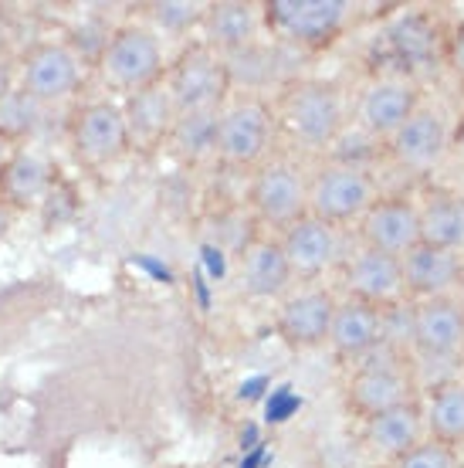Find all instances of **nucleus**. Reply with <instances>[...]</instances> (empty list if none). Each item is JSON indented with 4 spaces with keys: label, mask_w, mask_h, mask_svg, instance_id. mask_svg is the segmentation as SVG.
<instances>
[{
    "label": "nucleus",
    "mask_w": 464,
    "mask_h": 468,
    "mask_svg": "<svg viewBox=\"0 0 464 468\" xmlns=\"http://www.w3.org/2000/svg\"><path fill=\"white\" fill-rule=\"evenodd\" d=\"M275 126L299 150H332L349 126V99L332 79H289L271 106Z\"/></svg>",
    "instance_id": "obj_1"
},
{
    "label": "nucleus",
    "mask_w": 464,
    "mask_h": 468,
    "mask_svg": "<svg viewBox=\"0 0 464 468\" xmlns=\"http://www.w3.org/2000/svg\"><path fill=\"white\" fill-rule=\"evenodd\" d=\"M417 398H420V384H417V370L410 363V353L396 350L390 343L376 346L360 363H353L346 384H343V404L363 424Z\"/></svg>",
    "instance_id": "obj_2"
},
{
    "label": "nucleus",
    "mask_w": 464,
    "mask_h": 468,
    "mask_svg": "<svg viewBox=\"0 0 464 468\" xmlns=\"http://www.w3.org/2000/svg\"><path fill=\"white\" fill-rule=\"evenodd\" d=\"M166 65L170 61H166L163 37L153 31L150 24H140V21L112 27L109 37H105L102 51H99V58H95L99 79L112 92H122V99L163 82Z\"/></svg>",
    "instance_id": "obj_3"
},
{
    "label": "nucleus",
    "mask_w": 464,
    "mask_h": 468,
    "mask_svg": "<svg viewBox=\"0 0 464 468\" xmlns=\"http://www.w3.org/2000/svg\"><path fill=\"white\" fill-rule=\"evenodd\" d=\"M275 112L265 95L234 92L227 106L217 116V140H214V156L217 164L231 170H258L271 153L275 143Z\"/></svg>",
    "instance_id": "obj_4"
},
{
    "label": "nucleus",
    "mask_w": 464,
    "mask_h": 468,
    "mask_svg": "<svg viewBox=\"0 0 464 468\" xmlns=\"http://www.w3.org/2000/svg\"><path fill=\"white\" fill-rule=\"evenodd\" d=\"M349 0H265L261 17L265 31L279 45L299 48V51H322L336 45L339 35L353 21Z\"/></svg>",
    "instance_id": "obj_5"
},
{
    "label": "nucleus",
    "mask_w": 464,
    "mask_h": 468,
    "mask_svg": "<svg viewBox=\"0 0 464 468\" xmlns=\"http://www.w3.org/2000/svg\"><path fill=\"white\" fill-rule=\"evenodd\" d=\"M380 200V184L370 166L322 160L309 174V214L332 228H353Z\"/></svg>",
    "instance_id": "obj_6"
},
{
    "label": "nucleus",
    "mask_w": 464,
    "mask_h": 468,
    "mask_svg": "<svg viewBox=\"0 0 464 468\" xmlns=\"http://www.w3.org/2000/svg\"><path fill=\"white\" fill-rule=\"evenodd\" d=\"M163 85L174 99L176 112H207V109H224L227 99L234 95L231 69L227 58L217 55L214 48L204 41H190V45L166 65Z\"/></svg>",
    "instance_id": "obj_7"
},
{
    "label": "nucleus",
    "mask_w": 464,
    "mask_h": 468,
    "mask_svg": "<svg viewBox=\"0 0 464 468\" xmlns=\"http://www.w3.org/2000/svg\"><path fill=\"white\" fill-rule=\"evenodd\" d=\"M244 204L261 228L281 234L309 214V174L291 160L268 156L258 170H251Z\"/></svg>",
    "instance_id": "obj_8"
},
{
    "label": "nucleus",
    "mask_w": 464,
    "mask_h": 468,
    "mask_svg": "<svg viewBox=\"0 0 464 468\" xmlns=\"http://www.w3.org/2000/svg\"><path fill=\"white\" fill-rule=\"evenodd\" d=\"M85 61L69 41H35L17 58V89L37 106H58L81 89Z\"/></svg>",
    "instance_id": "obj_9"
},
{
    "label": "nucleus",
    "mask_w": 464,
    "mask_h": 468,
    "mask_svg": "<svg viewBox=\"0 0 464 468\" xmlns=\"http://www.w3.org/2000/svg\"><path fill=\"white\" fill-rule=\"evenodd\" d=\"M448 153H451V119L434 102H420L404 126L384 143L386 160L414 176L434 174Z\"/></svg>",
    "instance_id": "obj_10"
},
{
    "label": "nucleus",
    "mask_w": 464,
    "mask_h": 468,
    "mask_svg": "<svg viewBox=\"0 0 464 468\" xmlns=\"http://www.w3.org/2000/svg\"><path fill=\"white\" fill-rule=\"evenodd\" d=\"M410 356L427 363H454L461 370L464 360V305L458 295L410 303Z\"/></svg>",
    "instance_id": "obj_11"
},
{
    "label": "nucleus",
    "mask_w": 464,
    "mask_h": 468,
    "mask_svg": "<svg viewBox=\"0 0 464 468\" xmlns=\"http://www.w3.org/2000/svg\"><path fill=\"white\" fill-rule=\"evenodd\" d=\"M69 146L81 166L102 170V166L119 164L129 153L122 102H116V99L81 102L69 122Z\"/></svg>",
    "instance_id": "obj_12"
},
{
    "label": "nucleus",
    "mask_w": 464,
    "mask_h": 468,
    "mask_svg": "<svg viewBox=\"0 0 464 468\" xmlns=\"http://www.w3.org/2000/svg\"><path fill=\"white\" fill-rule=\"evenodd\" d=\"M339 295L325 285H299L275 305V336L285 350L312 353L329 343V329L336 316Z\"/></svg>",
    "instance_id": "obj_13"
},
{
    "label": "nucleus",
    "mask_w": 464,
    "mask_h": 468,
    "mask_svg": "<svg viewBox=\"0 0 464 468\" xmlns=\"http://www.w3.org/2000/svg\"><path fill=\"white\" fill-rule=\"evenodd\" d=\"M420 102H424V92H420V85L414 79L386 71V75H376V79H370V82L363 85L356 102H353L349 119L370 140L386 143L410 119V112Z\"/></svg>",
    "instance_id": "obj_14"
},
{
    "label": "nucleus",
    "mask_w": 464,
    "mask_h": 468,
    "mask_svg": "<svg viewBox=\"0 0 464 468\" xmlns=\"http://www.w3.org/2000/svg\"><path fill=\"white\" fill-rule=\"evenodd\" d=\"M444 35H448V27H441V21L424 7L396 14L384 31V45L390 58L396 61V75H406L417 82V75L441 69Z\"/></svg>",
    "instance_id": "obj_15"
},
{
    "label": "nucleus",
    "mask_w": 464,
    "mask_h": 468,
    "mask_svg": "<svg viewBox=\"0 0 464 468\" xmlns=\"http://www.w3.org/2000/svg\"><path fill=\"white\" fill-rule=\"evenodd\" d=\"M339 271H343V292H346V299L366 303L373 309H390V305L406 303L400 258L356 245L343 258Z\"/></svg>",
    "instance_id": "obj_16"
},
{
    "label": "nucleus",
    "mask_w": 464,
    "mask_h": 468,
    "mask_svg": "<svg viewBox=\"0 0 464 468\" xmlns=\"http://www.w3.org/2000/svg\"><path fill=\"white\" fill-rule=\"evenodd\" d=\"M281 251L289 258V269L295 275V282L312 285L332 271L336 265H343V231L332 224L319 221L312 214H305L302 221H295L291 228L279 234Z\"/></svg>",
    "instance_id": "obj_17"
},
{
    "label": "nucleus",
    "mask_w": 464,
    "mask_h": 468,
    "mask_svg": "<svg viewBox=\"0 0 464 468\" xmlns=\"http://www.w3.org/2000/svg\"><path fill=\"white\" fill-rule=\"evenodd\" d=\"M356 241L373 251L404 258L410 248L420 245L417 200H410L406 194H380V200L356 224Z\"/></svg>",
    "instance_id": "obj_18"
},
{
    "label": "nucleus",
    "mask_w": 464,
    "mask_h": 468,
    "mask_svg": "<svg viewBox=\"0 0 464 468\" xmlns=\"http://www.w3.org/2000/svg\"><path fill=\"white\" fill-rule=\"evenodd\" d=\"M237 282H241V292L255 303H281L291 292L295 275L281 251L279 234H261L244 245L237 258Z\"/></svg>",
    "instance_id": "obj_19"
},
{
    "label": "nucleus",
    "mask_w": 464,
    "mask_h": 468,
    "mask_svg": "<svg viewBox=\"0 0 464 468\" xmlns=\"http://www.w3.org/2000/svg\"><path fill=\"white\" fill-rule=\"evenodd\" d=\"M265 35V17L261 4L255 0H210L204 24H200V41L214 48L217 55L231 58L241 55L251 45H258Z\"/></svg>",
    "instance_id": "obj_20"
},
{
    "label": "nucleus",
    "mask_w": 464,
    "mask_h": 468,
    "mask_svg": "<svg viewBox=\"0 0 464 468\" xmlns=\"http://www.w3.org/2000/svg\"><path fill=\"white\" fill-rule=\"evenodd\" d=\"M122 119L129 133V153H156L160 146L166 150L170 129L176 122V106L166 85L156 82L122 99Z\"/></svg>",
    "instance_id": "obj_21"
},
{
    "label": "nucleus",
    "mask_w": 464,
    "mask_h": 468,
    "mask_svg": "<svg viewBox=\"0 0 464 468\" xmlns=\"http://www.w3.org/2000/svg\"><path fill=\"white\" fill-rule=\"evenodd\" d=\"M55 190V170L31 146H11L0 160V200L11 211H27L45 204Z\"/></svg>",
    "instance_id": "obj_22"
},
{
    "label": "nucleus",
    "mask_w": 464,
    "mask_h": 468,
    "mask_svg": "<svg viewBox=\"0 0 464 468\" xmlns=\"http://www.w3.org/2000/svg\"><path fill=\"white\" fill-rule=\"evenodd\" d=\"M384 343V309H373V305L356 303V299H339L329 343H325L336 360L353 367Z\"/></svg>",
    "instance_id": "obj_23"
},
{
    "label": "nucleus",
    "mask_w": 464,
    "mask_h": 468,
    "mask_svg": "<svg viewBox=\"0 0 464 468\" xmlns=\"http://www.w3.org/2000/svg\"><path fill=\"white\" fill-rule=\"evenodd\" d=\"M461 251H448V248H434L420 241L400 258L404 269V292L410 303H424V299H441L454 295L458 289V275H461Z\"/></svg>",
    "instance_id": "obj_24"
},
{
    "label": "nucleus",
    "mask_w": 464,
    "mask_h": 468,
    "mask_svg": "<svg viewBox=\"0 0 464 468\" xmlns=\"http://www.w3.org/2000/svg\"><path fill=\"white\" fill-rule=\"evenodd\" d=\"M424 438H427V428H424V404H420V398L406 400L400 408L386 410V414L363 424V445L370 448L376 458H386V462H396L414 445H420Z\"/></svg>",
    "instance_id": "obj_25"
},
{
    "label": "nucleus",
    "mask_w": 464,
    "mask_h": 468,
    "mask_svg": "<svg viewBox=\"0 0 464 468\" xmlns=\"http://www.w3.org/2000/svg\"><path fill=\"white\" fill-rule=\"evenodd\" d=\"M420 241L448 251H464V194L451 187H434L417 204Z\"/></svg>",
    "instance_id": "obj_26"
},
{
    "label": "nucleus",
    "mask_w": 464,
    "mask_h": 468,
    "mask_svg": "<svg viewBox=\"0 0 464 468\" xmlns=\"http://www.w3.org/2000/svg\"><path fill=\"white\" fill-rule=\"evenodd\" d=\"M424 404V428H427L430 441H441L448 448L464 445V380H444L438 387H427V400Z\"/></svg>",
    "instance_id": "obj_27"
},
{
    "label": "nucleus",
    "mask_w": 464,
    "mask_h": 468,
    "mask_svg": "<svg viewBox=\"0 0 464 468\" xmlns=\"http://www.w3.org/2000/svg\"><path fill=\"white\" fill-rule=\"evenodd\" d=\"M217 116H221V109H207V112H176V122H174V129H170L166 150L176 153L184 164H200L204 156H214Z\"/></svg>",
    "instance_id": "obj_28"
},
{
    "label": "nucleus",
    "mask_w": 464,
    "mask_h": 468,
    "mask_svg": "<svg viewBox=\"0 0 464 468\" xmlns=\"http://www.w3.org/2000/svg\"><path fill=\"white\" fill-rule=\"evenodd\" d=\"M204 14H207L204 0H156L146 7V21L160 37H186L190 31H200Z\"/></svg>",
    "instance_id": "obj_29"
},
{
    "label": "nucleus",
    "mask_w": 464,
    "mask_h": 468,
    "mask_svg": "<svg viewBox=\"0 0 464 468\" xmlns=\"http://www.w3.org/2000/svg\"><path fill=\"white\" fill-rule=\"evenodd\" d=\"M41 109L45 106L31 102V99L17 89V92L0 106V136H4V143H7V146H21L24 136L35 129V116Z\"/></svg>",
    "instance_id": "obj_30"
},
{
    "label": "nucleus",
    "mask_w": 464,
    "mask_h": 468,
    "mask_svg": "<svg viewBox=\"0 0 464 468\" xmlns=\"http://www.w3.org/2000/svg\"><path fill=\"white\" fill-rule=\"evenodd\" d=\"M390 468H461V462H458V452H454V448L424 438V441L410 448L406 455L390 462Z\"/></svg>",
    "instance_id": "obj_31"
},
{
    "label": "nucleus",
    "mask_w": 464,
    "mask_h": 468,
    "mask_svg": "<svg viewBox=\"0 0 464 468\" xmlns=\"http://www.w3.org/2000/svg\"><path fill=\"white\" fill-rule=\"evenodd\" d=\"M444 65L464 82V17L444 35Z\"/></svg>",
    "instance_id": "obj_32"
},
{
    "label": "nucleus",
    "mask_w": 464,
    "mask_h": 468,
    "mask_svg": "<svg viewBox=\"0 0 464 468\" xmlns=\"http://www.w3.org/2000/svg\"><path fill=\"white\" fill-rule=\"evenodd\" d=\"M17 92V58L0 55V106Z\"/></svg>",
    "instance_id": "obj_33"
},
{
    "label": "nucleus",
    "mask_w": 464,
    "mask_h": 468,
    "mask_svg": "<svg viewBox=\"0 0 464 468\" xmlns=\"http://www.w3.org/2000/svg\"><path fill=\"white\" fill-rule=\"evenodd\" d=\"M14 218H17V211H11V207L0 200V245H4V241H7V234H11Z\"/></svg>",
    "instance_id": "obj_34"
},
{
    "label": "nucleus",
    "mask_w": 464,
    "mask_h": 468,
    "mask_svg": "<svg viewBox=\"0 0 464 468\" xmlns=\"http://www.w3.org/2000/svg\"><path fill=\"white\" fill-rule=\"evenodd\" d=\"M451 150L464 160V112L458 116V122L451 126Z\"/></svg>",
    "instance_id": "obj_35"
},
{
    "label": "nucleus",
    "mask_w": 464,
    "mask_h": 468,
    "mask_svg": "<svg viewBox=\"0 0 464 468\" xmlns=\"http://www.w3.org/2000/svg\"><path fill=\"white\" fill-rule=\"evenodd\" d=\"M454 295H458V303L464 305V258H461V275H458V289H454Z\"/></svg>",
    "instance_id": "obj_36"
},
{
    "label": "nucleus",
    "mask_w": 464,
    "mask_h": 468,
    "mask_svg": "<svg viewBox=\"0 0 464 468\" xmlns=\"http://www.w3.org/2000/svg\"><path fill=\"white\" fill-rule=\"evenodd\" d=\"M7 150H11V146H7V143H4V136H0V160L7 156Z\"/></svg>",
    "instance_id": "obj_37"
},
{
    "label": "nucleus",
    "mask_w": 464,
    "mask_h": 468,
    "mask_svg": "<svg viewBox=\"0 0 464 468\" xmlns=\"http://www.w3.org/2000/svg\"><path fill=\"white\" fill-rule=\"evenodd\" d=\"M0 55H7V51H4V24H0Z\"/></svg>",
    "instance_id": "obj_38"
},
{
    "label": "nucleus",
    "mask_w": 464,
    "mask_h": 468,
    "mask_svg": "<svg viewBox=\"0 0 464 468\" xmlns=\"http://www.w3.org/2000/svg\"><path fill=\"white\" fill-rule=\"evenodd\" d=\"M458 377H461V380H464V360H461V370H458Z\"/></svg>",
    "instance_id": "obj_39"
}]
</instances>
